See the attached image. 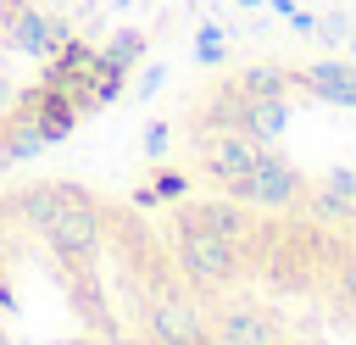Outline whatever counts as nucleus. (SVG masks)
<instances>
[{"label": "nucleus", "instance_id": "obj_3", "mask_svg": "<svg viewBox=\"0 0 356 345\" xmlns=\"http://www.w3.org/2000/svg\"><path fill=\"white\" fill-rule=\"evenodd\" d=\"M217 345H356V234L211 189L156 211Z\"/></svg>", "mask_w": 356, "mask_h": 345}, {"label": "nucleus", "instance_id": "obj_1", "mask_svg": "<svg viewBox=\"0 0 356 345\" xmlns=\"http://www.w3.org/2000/svg\"><path fill=\"white\" fill-rule=\"evenodd\" d=\"M22 262V345H217L156 217L89 184L44 178L0 200Z\"/></svg>", "mask_w": 356, "mask_h": 345}, {"label": "nucleus", "instance_id": "obj_2", "mask_svg": "<svg viewBox=\"0 0 356 345\" xmlns=\"http://www.w3.org/2000/svg\"><path fill=\"white\" fill-rule=\"evenodd\" d=\"M178 134L195 189L356 234V56H256L211 72Z\"/></svg>", "mask_w": 356, "mask_h": 345}, {"label": "nucleus", "instance_id": "obj_4", "mask_svg": "<svg viewBox=\"0 0 356 345\" xmlns=\"http://www.w3.org/2000/svg\"><path fill=\"white\" fill-rule=\"evenodd\" d=\"M345 6H356V0H345Z\"/></svg>", "mask_w": 356, "mask_h": 345}]
</instances>
